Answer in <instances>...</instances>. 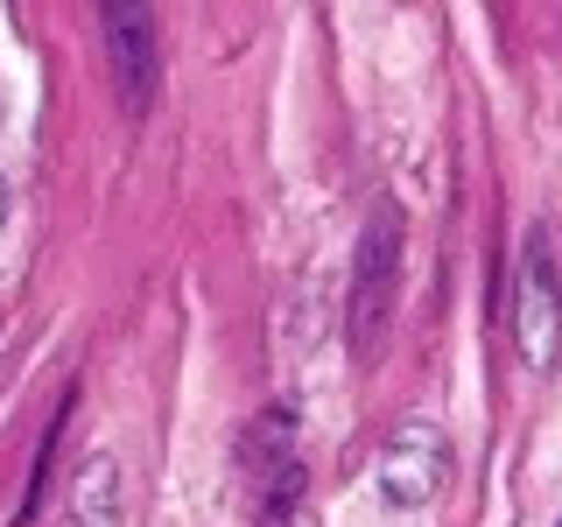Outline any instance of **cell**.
Listing matches in <instances>:
<instances>
[{
    "mask_svg": "<svg viewBox=\"0 0 562 527\" xmlns=\"http://www.w3.org/2000/svg\"><path fill=\"white\" fill-rule=\"evenodd\" d=\"M450 485V444L436 422H401L380 450V500L386 506H429Z\"/></svg>",
    "mask_w": 562,
    "mask_h": 527,
    "instance_id": "3957f363",
    "label": "cell"
},
{
    "mask_svg": "<svg viewBox=\"0 0 562 527\" xmlns=\"http://www.w3.org/2000/svg\"><path fill=\"white\" fill-rule=\"evenodd\" d=\"M555 527H562V520H555Z\"/></svg>",
    "mask_w": 562,
    "mask_h": 527,
    "instance_id": "ba28073f",
    "label": "cell"
},
{
    "mask_svg": "<svg viewBox=\"0 0 562 527\" xmlns=\"http://www.w3.org/2000/svg\"><path fill=\"white\" fill-rule=\"evenodd\" d=\"M394 289H401V218L373 211L359 239V268H351V303H345V338L359 359H373L386 338V316H394Z\"/></svg>",
    "mask_w": 562,
    "mask_h": 527,
    "instance_id": "6da1fadb",
    "label": "cell"
},
{
    "mask_svg": "<svg viewBox=\"0 0 562 527\" xmlns=\"http://www.w3.org/2000/svg\"><path fill=\"white\" fill-rule=\"evenodd\" d=\"M239 464H246V485H268L274 471L295 464V408H260V422L239 436Z\"/></svg>",
    "mask_w": 562,
    "mask_h": 527,
    "instance_id": "5b68a950",
    "label": "cell"
},
{
    "mask_svg": "<svg viewBox=\"0 0 562 527\" xmlns=\"http://www.w3.org/2000/svg\"><path fill=\"white\" fill-rule=\"evenodd\" d=\"M64 527H120V464L113 457H85L64 500Z\"/></svg>",
    "mask_w": 562,
    "mask_h": 527,
    "instance_id": "8992f818",
    "label": "cell"
},
{
    "mask_svg": "<svg viewBox=\"0 0 562 527\" xmlns=\"http://www.w3.org/2000/svg\"><path fill=\"white\" fill-rule=\"evenodd\" d=\"M0 225H8V183H0Z\"/></svg>",
    "mask_w": 562,
    "mask_h": 527,
    "instance_id": "52a82bcc",
    "label": "cell"
},
{
    "mask_svg": "<svg viewBox=\"0 0 562 527\" xmlns=\"http://www.w3.org/2000/svg\"><path fill=\"white\" fill-rule=\"evenodd\" d=\"M105 57H113V92H120V113L140 120L155 105V78H162V64H155V14L127 0V8H105Z\"/></svg>",
    "mask_w": 562,
    "mask_h": 527,
    "instance_id": "277c9868",
    "label": "cell"
},
{
    "mask_svg": "<svg viewBox=\"0 0 562 527\" xmlns=\"http://www.w3.org/2000/svg\"><path fill=\"white\" fill-rule=\"evenodd\" d=\"M514 345H520L527 366H555V351H562V289H555V260H549V239L541 233H527V246H520Z\"/></svg>",
    "mask_w": 562,
    "mask_h": 527,
    "instance_id": "7a4b0ae2",
    "label": "cell"
}]
</instances>
